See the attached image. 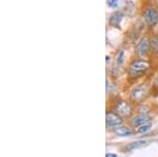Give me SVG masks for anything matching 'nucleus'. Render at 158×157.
<instances>
[{
    "label": "nucleus",
    "mask_w": 158,
    "mask_h": 157,
    "mask_svg": "<svg viewBox=\"0 0 158 157\" xmlns=\"http://www.w3.org/2000/svg\"><path fill=\"white\" fill-rule=\"evenodd\" d=\"M152 69V61L149 58L136 57L129 62L127 68V75L131 80H137L144 77Z\"/></svg>",
    "instance_id": "obj_1"
},
{
    "label": "nucleus",
    "mask_w": 158,
    "mask_h": 157,
    "mask_svg": "<svg viewBox=\"0 0 158 157\" xmlns=\"http://www.w3.org/2000/svg\"><path fill=\"white\" fill-rule=\"evenodd\" d=\"M150 54H152L151 37L148 35H143L135 47V55L136 57L140 58H149Z\"/></svg>",
    "instance_id": "obj_2"
},
{
    "label": "nucleus",
    "mask_w": 158,
    "mask_h": 157,
    "mask_svg": "<svg viewBox=\"0 0 158 157\" xmlns=\"http://www.w3.org/2000/svg\"><path fill=\"white\" fill-rule=\"evenodd\" d=\"M142 19L149 29H154L158 24V10L154 6H149L142 11Z\"/></svg>",
    "instance_id": "obj_3"
},
{
    "label": "nucleus",
    "mask_w": 158,
    "mask_h": 157,
    "mask_svg": "<svg viewBox=\"0 0 158 157\" xmlns=\"http://www.w3.org/2000/svg\"><path fill=\"white\" fill-rule=\"evenodd\" d=\"M114 112L119 114L123 118L131 117L132 114H133V107H132L131 102H129V101L119 99L114 105Z\"/></svg>",
    "instance_id": "obj_4"
},
{
    "label": "nucleus",
    "mask_w": 158,
    "mask_h": 157,
    "mask_svg": "<svg viewBox=\"0 0 158 157\" xmlns=\"http://www.w3.org/2000/svg\"><path fill=\"white\" fill-rule=\"evenodd\" d=\"M148 93H149V88H148L147 83H140L131 91L130 98H131L132 101L139 102V101H142L147 97Z\"/></svg>",
    "instance_id": "obj_5"
},
{
    "label": "nucleus",
    "mask_w": 158,
    "mask_h": 157,
    "mask_svg": "<svg viewBox=\"0 0 158 157\" xmlns=\"http://www.w3.org/2000/svg\"><path fill=\"white\" fill-rule=\"evenodd\" d=\"M123 117L113 111H108L106 114V125L109 129H117L123 125Z\"/></svg>",
    "instance_id": "obj_6"
},
{
    "label": "nucleus",
    "mask_w": 158,
    "mask_h": 157,
    "mask_svg": "<svg viewBox=\"0 0 158 157\" xmlns=\"http://www.w3.org/2000/svg\"><path fill=\"white\" fill-rule=\"evenodd\" d=\"M123 19V14L120 11H115L111 14L109 18V24L116 29H120V23Z\"/></svg>",
    "instance_id": "obj_7"
},
{
    "label": "nucleus",
    "mask_w": 158,
    "mask_h": 157,
    "mask_svg": "<svg viewBox=\"0 0 158 157\" xmlns=\"http://www.w3.org/2000/svg\"><path fill=\"white\" fill-rule=\"evenodd\" d=\"M149 122H151V118L149 117V115H141V114H139V115L135 116V117L131 119V125L135 126V128L143 126Z\"/></svg>",
    "instance_id": "obj_8"
},
{
    "label": "nucleus",
    "mask_w": 158,
    "mask_h": 157,
    "mask_svg": "<svg viewBox=\"0 0 158 157\" xmlns=\"http://www.w3.org/2000/svg\"><path fill=\"white\" fill-rule=\"evenodd\" d=\"M114 133L116 134L119 137H129L133 134V131H132L131 128H128V126H119L114 130Z\"/></svg>",
    "instance_id": "obj_9"
},
{
    "label": "nucleus",
    "mask_w": 158,
    "mask_h": 157,
    "mask_svg": "<svg viewBox=\"0 0 158 157\" xmlns=\"http://www.w3.org/2000/svg\"><path fill=\"white\" fill-rule=\"evenodd\" d=\"M149 145V143L146 140H137V141H134V143H131L130 145H128L127 149L128 150H136V149H141V148H144Z\"/></svg>",
    "instance_id": "obj_10"
},
{
    "label": "nucleus",
    "mask_w": 158,
    "mask_h": 157,
    "mask_svg": "<svg viewBox=\"0 0 158 157\" xmlns=\"http://www.w3.org/2000/svg\"><path fill=\"white\" fill-rule=\"evenodd\" d=\"M151 47H152V55L154 56L158 52V32L154 33L151 37Z\"/></svg>",
    "instance_id": "obj_11"
},
{
    "label": "nucleus",
    "mask_w": 158,
    "mask_h": 157,
    "mask_svg": "<svg viewBox=\"0 0 158 157\" xmlns=\"http://www.w3.org/2000/svg\"><path fill=\"white\" fill-rule=\"evenodd\" d=\"M152 129V123L151 122H149V123H146V125H143V126H140L137 128V133H140V134H142V133H147V132H149L150 130Z\"/></svg>",
    "instance_id": "obj_12"
},
{
    "label": "nucleus",
    "mask_w": 158,
    "mask_h": 157,
    "mask_svg": "<svg viewBox=\"0 0 158 157\" xmlns=\"http://www.w3.org/2000/svg\"><path fill=\"white\" fill-rule=\"evenodd\" d=\"M123 61H124V52L123 51H120L118 54V57H117V64L121 67L123 64Z\"/></svg>",
    "instance_id": "obj_13"
},
{
    "label": "nucleus",
    "mask_w": 158,
    "mask_h": 157,
    "mask_svg": "<svg viewBox=\"0 0 158 157\" xmlns=\"http://www.w3.org/2000/svg\"><path fill=\"white\" fill-rule=\"evenodd\" d=\"M108 6L111 9H116L118 6V0H108Z\"/></svg>",
    "instance_id": "obj_14"
},
{
    "label": "nucleus",
    "mask_w": 158,
    "mask_h": 157,
    "mask_svg": "<svg viewBox=\"0 0 158 157\" xmlns=\"http://www.w3.org/2000/svg\"><path fill=\"white\" fill-rule=\"evenodd\" d=\"M153 85H154L155 88H157L158 89V74L155 76V78H154V81H153Z\"/></svg>",
    "instance_id": "obj_15"
},
{
    "label": "nucleus",
    "mask_w": 158,
    "mask_h": 157,
    "mask_svg": "<svg viewBox=\"0 0 158 157\" xmlns=\"http://www.w3.org/2000/svg\"><path fill=\"white\" fill-rule=\"evenodd\" d=\"M106 157H118L116 155V154H114V153H108L106 155Z\"/></svg>",
    "instance_id": "obj_16"
},
{
    "label": "nucleus",
    "mask_w": 158,
    "mask_h": 157,
    "mask_svg": "<svg viewBox=\"0 0 158 157\" xmlns=\"http://www.w3.org/2000/svg\"><path fill=\"white\" fill-rule=\"evenodd\" d=\"M154 57H155V59H156V61H157V63H158V52L154 55Z\"/></svg>",
    "instance_id": "obj_17"
}]
</instances>
